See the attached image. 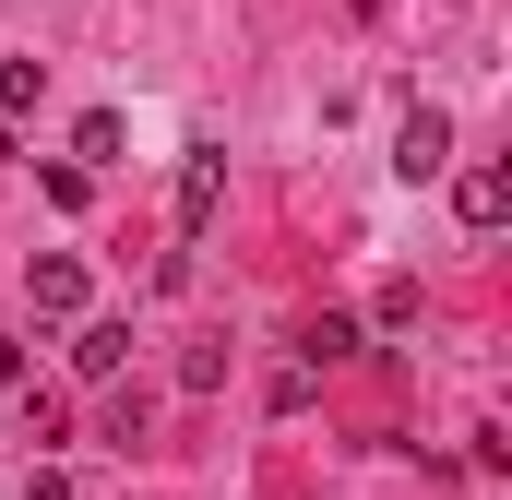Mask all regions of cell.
<instances>
[{
	"instance_id": "6da1fadb",
	"label": "cell",
	"mask_w": 512,
	"mask_h": 500,
	"mask_svg": "<svg viewBox=\"0 0 512 500\" xmlns=\"http://www.w3.org/2000/svg\"><path fill=\"white\" fill-rule=\"evenodd\" d=\"M215 203H227V143H191V155H179V239H203Z\"/></svg>"
},
{
	"instance_id": "7a4b0ae2",
	"label": "cell",
	"mask_w": 512,
	"mask_h": 500,
	"mask_svg": "<svg viewBox=\"0 0 512 500\" xmlns=\"http://www.w3.org/2000/svg\"><path fill=\"white\" fill-rule=\"evenodd\" d=\"M24 298H36V322H72V310H84V262H72V250H36V262H24Z\"/></svg>"
},
{
	"instance_id": "3957f363",
	"label": "cell",
	"mask_w": 512,
	"mask_h": 500,
	"mask_svg": "<svg viewBox=\"0 0 512 500\" xmlns=\"http://www.w3.org/2000/svg\"><path fill=\"white\" fill-rule=\"evenodd\" d=\"M441 155H453V120H441V108H405V131H393V167H405V179H429Z\"/></svg>"
},
{
	"instance_id": "277c9868",
	"label": "cell",
	"mask_w": 512,
	"mask_h": 500,
	"mask_svg": "<svg viewBox=\"0 0 512 500\" xmlns=\"http://www.w3.org/2000/svg\"><path fill=\"white\" fill-rule=\"evenodd\" d=\"M453 215H465V227H501V215H512V179H501V167H465V179H453Z\"/></svg>"
},
{
	"instance_id": "5b68a950",
	"label": "cell",
	"mask_w": 512,
	"mask_h": 500,
	"mask_svg": "<svg viewBox=\"0 0 512 500\" xmlns=\"http://www.w3.org/2000/svg\"><path fill=\"white\" fill-rule=\"evenodd\" d=\"M120 358H131V322H84L72 334V370L84 381H120Z\"/></svg>"
},
{
	"instance_id": "8992f818",
	"label": "cell",
	"mask_w": 512,
	"mask_h": 500,
	"mask_svg": "<svg viewBox=\"0 0 512 500\" xmlns=\"http://www.w3.org/2000/svg\"><path fill=\"white\" fill-rule=\"evenodd\" d=\"M334 358H358V322H346V310H322V322H310V346H298V370H334Z\"/></svg>"
},
{
	"instance_id": "52a82bcc",
	"label": "cell",
	"mask_w": 512,
	"mask_h": 500,
	"mask_svg": "<svg viewBox=\"0 0 512 500\" xmlns=\"http://www.w3.org/2000/svg\"><path fill=\"white\" fill-rule=\"evenodd\" d=\"M72 155H84V167H108V155H120V108H96V120L72 131Z\"/></svg>"
}]
</instances>
